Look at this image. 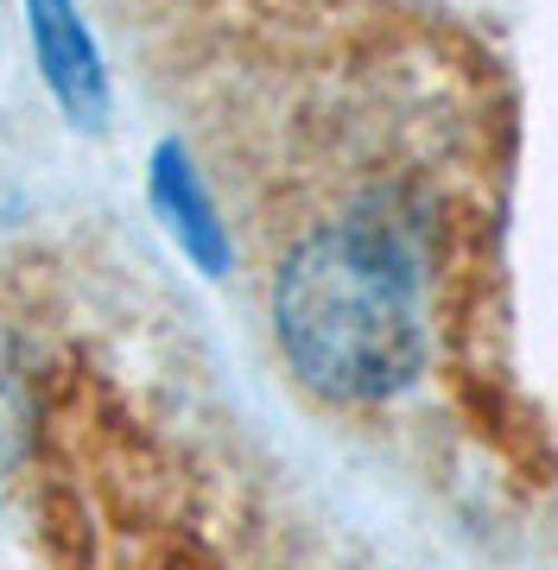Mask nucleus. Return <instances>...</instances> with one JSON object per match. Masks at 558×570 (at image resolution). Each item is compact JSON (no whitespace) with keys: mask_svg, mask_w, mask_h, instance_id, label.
<instances>
[{"mask_svg":"<svg viewBox=\"0 0 558 570\" xmlns=\"http://www.w3.org/2000/svg\"><path fill=\"white\" fill-rule=\"evenodd\" d=\"M273 330L324 400H388L425 362V273L413 235L355 209L311 228L273 273Z\"/></svg>","mask_w":558,"mask_h":570,"instance_id":"nucleus-1","label":"nucleus"},{"mask_svg":"<svg viewBox=\"0 0 558 570\" xmlns=\"http://www.w3.org/2000/svg\"><path fill=\"white\" fill-rule=\"evenodd\" d=\"M32 45H39V63L51 77V89L77 115H96L102 108V70H96V45L84 39L70 0H32Z\"/></svg>","mask_w":558,"mask_h":570,"instance_id":"nucleus-2","label":"nucleus"}]
</instances>
